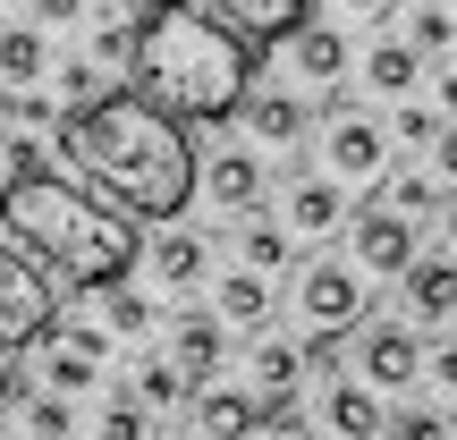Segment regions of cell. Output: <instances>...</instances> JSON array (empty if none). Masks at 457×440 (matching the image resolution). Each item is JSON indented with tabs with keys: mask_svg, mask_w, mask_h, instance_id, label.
Segmentation results:
<instances>
[{
	"mask_svg": "<svg viewBox=\"0 0 457 440\" xmlns=\"http://www.w3.org/2000/svg\"><path fill=\"white\" fill-rule=\"evenodd\" d=\"M43 60H51V51H43V34H26V26H9V34H0V85H9V94H26V85L43 77Z\"/></svg>",
	"mask_w": 457,
	"mask_h": 440,
	"instance_id": "603a6c76",
	"label": "cell"
},
{
	"mask_svg": "<svg viewBox=\"0 0 457 440\" xmlns=\"http://www.w3.org/2000/svg\"><path fill=\"white\" fill-rule=\"evenodd\" d=\"M0 356H9V347H0ZM0 407H9V364H0Z\"/></svg>",
	"mask_w": 457,
	"mask_h": 440,
	"instance_id": "60d3db41",
	"label": "cell"
},
{
	"mask_svg": "<svg viewBox=\"0 0 457 440\" xmlns=\"http://www.w3.org/2000/svg\"><path fill=\"white\" fill-rule=\"evenodd\" d=\"M347 245H356V271H381V279L415 271V220L390 212V203H364V212L347 220Z\"/></svg>",
	"mask_w": 457,
	"mask_h": 440,
	"instance_id": "5b68a950",
	"label": "cell"
},
{
	"mask_svg": "<svg viewBox=\"0 0 457 440\" xmlns=\"http://www.w3.org/2000/svg\"><path fill=\"white\" fill-rule=\"evenodd\" d=\"M330 9H356V17H390V0H330Z\"/></svg>",
	"mask_w": 457,
	"mask_h": 440,
	"instance_id": "f35d334b",
	"label": "cell"
},
{
	"mask_svg": "<svg viewBox=\"0 0 457 440\" xmlns=\"http://www.w3.org/2000/svg\"><path fill=\"white\" fill-rule=\"evenodd\" d=\"M195 440H212V432H195Z\"/></svg>",
	"mask_w": 457,
	"mask_h": 440,
	"instance_id": "f6af8a7d",
	"label": "cell"
},
{
	"mask_svg": "<svg viewBox=\"0 0 457 440\" xmlns=\"http://www.w3.org/2000/svg\"><path fill=\"white\" fill-rule=\"evenodd\" d=\"M204 187H212L220 212H254V203H262V162H254V153H212Z\"/></svg>",
	"mask_w": 457,
	"mask_h": 440,
	"instance_id": "e0dca14e",
	"label": "cell"
},
{
	"mask_svg": "<svg viewBox=\"0 0 457 440\" xmlns=\"http://www.w3.org/2000/svg\"><path fill=\"white\" fill-rule=\"evenodd\" d=\"M441 178L457 187V128H441Z\"/></svg>",
	"mask_w": 457,
	"mask_h": 440,
	"instance_id": "74e56055",
	"label": "cell"
},
{
	"mask_svg": "<svg viewBox=\"0 0 457 440\" xmlns=\"http://www.w3.org/2000/svg\"><path fill=\"white\" fill-rule=\"evenodd\" d=\"M279 440H305V432H279Z\"/></svg>",
	"mask_w": 457,
	"mask_h": 440,
	"instance_id": "ee69618b",
	"label": "cell"
},
{
	"mask_svg": "<svg viewBox=\"0 0 457 440\" xmlns=\"http://www.w3.org/2000/svg\"><path fill=\"white\" fill-rule=\"evenodd\" d=\"M60 322V288L17 237H0V347H34Z\"/></svg>",
	"mask_w": 457,
	"mask_h": 440,
	"instance_id": "277c9868",
	"label": "cell"
},
{
	"mask_svg": "<svg viewBox=\"0 0 457 440\" xmlns=\"http://www.w3.org/2000/svg\"><path fill=\"white\" fill-rule=\"evenodd\" d=\"M347 364V330H313V347H305V373H339Z\"/></svg>",
	"mask_w": 457,
	"mask_h": 440,
	"instance_id": "d6a6232c",
	"label": "cell"
},
{
	"mask_svg": "<svg viewBox=\"0 0 457 440\" xmlns=\"http://www.w3.org/2000/svg\"><path fill=\"white\" fill-rule=\"evenodd\" d=\"M415 373H424V347H415V330H364V381L373 390H415Z\"/></svg>",
	"mask_w": 457,
	"mask_h": 440,
	"instance_id": "8fae6325",
	"label": "cell"
},
{
	"mask_svg": "<svg viewBox=\"0 0 457 440\" xmlns=\"http://www.w3.org/2000/svg\"><path fill=\"white\" fill-rule=\"evenodd\" d=\"M43 347H51V356H43V381H51L60 398L94 390V381H102V356H111V339H102V330H60V322H51Z\"/></svg>",
	"mask_w": 457,
	"mask_h": 440,
	"instance_id": "ba28073f",
	"label": "cell"
},
{
	"mask_svg": "<svg viewBox=\"0 0 457 440\" xmlns=\"http://www.w3.org/2000/svg\"><path fill=\"white\" fill-rule=\"evenodd\" d=\"M254 381H262V415H279V407L296 398V381H305V347L262 339V347H254Z\"/></svg>",
	"mask_w": 457,
	"mask_h": 440,
	"instance_id": "d6986e66",
	"label": "cell"
},
{
	"mask_svg": "<svg viewBox=\"0 0 457 440\" xmlns=\"http://www.w3.org/2000/svg\"><path fill=\"white\" fill-rule=\"evenodd\" d=\"M424 373L441 381V390H457V347H432V356H424Z\"/></svg>",
	"mask_w": 457,
	"mask_h": 440,
	"instance_id": "e575fe53",
	"label": "cell"
},
{
	"mask_svg": "<svg viewBox=\"0 0 457 440\" xmlns=\"http://www.w3.org/2000/svg\"><path fill=\"white\" fill-rule=\"evenodd\" d=\"M195 390V381H187V364L170 356V364H145V373H136V398H145V407H179V398Z\"/></svg>",
	"mask_w": 457,
	"mask_h": 440,
	"instance_id": "d4e9b609",
	"label": "cell"
},
{
	"mask_svg": "<svg viewBox=\"0 0 457 440\" xmlns=\"http://www.w3.org/2000/svg\"><path fill=\"white\" fill-rule=\"evenodd\" d=\"M245 119H254V136H262V145H296L313 111H305L296 94H262V102H245Z\"/></svg>",
	"mask_w": 457,
	"mask_h": 440,
	"instance_id": "7402d4cb",
	"label": "cell"
},
{
	"mask_svg": "<svg viewBox=\"0 0 457 440\" xmlns=\"http://www.w3.org/2000/svg\"><path fill=\"white\" fill-rule=\"evenodd\" d=\"M288 60H296V77H305V85H339L347 77V34L305 17V26L288 34Z\"/></svg>",
	"mask_w": 457,
	"mask_h": 440,
	"instance_id": "4fadbf2b",
	"label": "cell"
},
{
	"mask_svg": "<svg viewBox=\"0 0 457 440\" xmlns=\"http://www.w3.org/2000/svg\"><path fill=\"white\" fill-rule=\"evenodd\" d=\"M204 271H212L204 237H187V228H162V237H153V279H162V288H204Z\"/></svg>",
	"mask_w": 457,
	"mask_h": 440,
	"instance_id": "ac0fdd59",
	"label": "cell"
},
{
	"mask_svg": "<svg viewBox=\"0 0 457 440\" xmlns=\"http://www.w3.org/2000/svg\"><path fill=\"white\" fill-rule=\"evenodd\" d=\"M220 347H228V322L220 313H179V330H170V356L187 364V381H204L220 364Z\"/></svg>",
	"mask_w": 457,
	"mask_h": 440,
	"instance_id": "2e32d148",
	"label": "cell"
},
{
	"mask_svg": "<svg viewBox=\"0 0 457 440\" xmlns=\"http://www.w3.org/2000/svg\"><path fill=\"white\" fill-rule=\"evenodd\" d=\"M254 424H262V398H245V390H212V381L195 390V432H212V440H245Z\"/></svg>",
	"mask_w": 457,
	"mask_h": 440,
	"instance_id": "9a60e30c",
	"label": "cell"
},
{
	"mask_svg": "<svg viewBox=\"0 0 457 440\" xmlns=\"http://www.w3.org/2000/svg\"><path fill=\"white\" fill-rule=\"evenodd\" d=\"M102 440H153V424H145V398H119V407L102 415Z\"/></svg>",
	"mask_w": 457,
	"mask_h": 440,
	"instance_id": "4dcf8cb0",
	"label": "cell"
},
{
	"mask_svg": "<svg viewBox=\"0 0 457 440\" xmlns=\"http://www.w3.org/2000/svg\"><path fill=\"white\" fill-rule=\"evenodd\" d=\"M288 228H279V220H254V228H245V237H237V254H245V271H262V279H271V271H288Z\"/></svg>",
	"mask_w": 457,
	"mask_h": 440,
	"instance_id": "cb8c5ba5",
	"label": "cell"
},
{
	"mask_svg": "<svg viewBox=\"0 0 457 440\" xmlns=\"http://www.w3.org/2000/svg\"><path fill=\"white\" fill-rule=\"evenodd\" d=\"M102 305H111V330H128V339H136V330L153 322V305H145V296H128V288H119V279H111V288H102Z\"/></svg>",
	"mask_w": 457,
	"mask_h": 440,
	"instance_id": "f546056e",
	"label": "cell"
},
{
	"mask_svg": "<svg viewBox=\"0 0 457 440\" xmlns=\"http://www.w3.org/2000/svg\"><path fill=\"white\" fill-rule=\"evenodd\" d=\"M195 9H204V17H220L237 43H254V51H262V43H288V34L305 26L313 0H195Z\"/></svg>",
	"mask_w": 457,
	"mask_h": 440,
	"instance_id": "52a82bcc",
	"label": "cell"
},
{
	"mask_svg": "<svg viewBox=\"0 0 457 440\" xmlns=\"http://www.w3.org/2000/svg\"><path fill=\"white\" fill-rule=\"evenodd\" d=\"M441 102H449V111H457V68H449V77H441Z\"/></svg>",
	"mask_w": 457,
	"mask_h": 440,
	"instance_id": "ab89813d",
	"label": "cell"
},
{
	"mask_svg": "<svg viewBox=\"0 0 457 440\" xmlns=\"http://www.w3.org/2000/svg\"><path fill=\"white\" fill-rule=\"evenodd\" d=\"M322 432L330 440H381V432H390L373 381H330V390H322Z\"/></svg>",
	"mask_w": 457,
	"mask_h": 440,
	"instance_id": "30bf717a",
	"label": "cell"
},
{
	"mask_svg": "<svg viewBox=\"0 0 457 440\" xmlns=\"http://www.w3.org/2000/svg\"><path fill=\"white\" fill-rule=\"evenodd\" d=\"M407 313H415V322H449V313H457V262L449 254H415V271H407Z\"/></svg>",
	"mask_w": 457,
	"mask_h": 440,
	"instance_id": "5bb4252c",
	"label": "cell"
},
{
	"mask_svg": "<svg viewBox=\"0 0 457 440\" xmlns=\"http://www.w3.org/2000/svg\"><path fill=\"white\" fill-rule=\"evenodd\" d=\"M390 212H407V220L441 212V187H432V178H415V170H407V178H390Z\"/></svg>",
	"mask_w": 457,
	"mask_h": 440,
	"instance_id": "4316f807",
	"label": "cell"
},
{
	"mask_svg": "<svg viewBox=\"0 0 457 440\" xmlns=\"http://www.w3.org/2000/svg\"><path fill=\"white\" fill-rule=\"evenodd\" d=\"M398 136H407V145H441V119H432L424 102H407V111H398Z\"/></svg>",
	"mask_w": 457,
	"mask_h": 440,
	"instance_id": "836d02e7",
	"label": "cell"
},
{
	"mask_svg": "<svg viewBox=\"0 0 457 440\" xmlns=\"http://www.w3.org/2000/svg\"><path fill=\"white\" fill-rule=\"evenodd\" d=\"M0 237H17L51 279H77V288H111L145 254L136 212H119L111 195L60 178V170H26L0 187Z\"/></svg>",
	"mask_w": 457,
	"mask_h": 440,
	"instance_id": "3957f363",
	"label": "cell"
},
{
	"mask_svg": "<svg viewBox=\"0 0 457 440\" xmlns=\"http://www.w3.org/2000/svg\"><path fill=\"white\" fill-rule=\"evenodd\" d=\"M364 77H373V94H398V102H407L415 85H424V51H415L407 34H390V43H373V60H364Z\"/></svg>",
	"mask_w": 457,
	"mask_h": 440,
	"instance_id": "44dd1931",
	"label": "cell"
},
{
	"mask_svg": "<svg viewBox=\"0 0 457 440\" xmlns=\"http://www.w3.org/2000/svg\"><path fill=\"white\" fill-rule=\"evenodd\" d=\"M119 9H128V17H136V9H153V0H119Z\"/></svg>",
	"mask_w": 457,
	"mask_h": 440,
	"instance_id": "b9f144b4",
	"label": "cell"
},
{
	"mask_svg": "<svg viewBox=\"0 0 457 440\" xmlns=\"http://www.w3.org/2000/svg\"><path fill=\"white\" fill-rule=\"evenodd\" d=\"M77 9H85V0H34V17H43V26H68Z\"/></svg>",
	"mask_w": 457,
	"mask_h": 440,
	"instance_id": "8d00e7d4",
	"label": "cell"
},
{
	"mask_svg": "<svg viewBox=\"0 0 457 440\" xmlns=\"http://www.w3.org/2000/svg\"><path fill=\"white\" fill-rule=\"evenodd\" d=\"M136 94L153 102V111H170L179 128H212V119L245 111V85H254V43H237V34L220 26V17H204L195 0H153L145 17H136Z\"/></svg>",
	"mask_w": 457,
	"mask_h": 440,
	"instance_id": "7a4b0ae2",
	"label": "cell"
},
{
	"mask_svg": "<svg viewBox=\"0 0 457 440\" xmlns=\"http://www.w3.org/2000/svg\"><path fill=\"white\" fill-rule=\"evenodd\" d=\"M212 305H220L228 330H262V322H271V279H262V271H228L212 288Z\"/></svg>",
	"mask_w": 457,
	"mask_h": 440,
	"instance_id": "ffe728a7",
	"label": "cell"
},
{
	"mask_svg": "<svg viewBox=\"0 0 457 440\" xmlns=\"http://www.w3.org/2000/svg\"><path fill=\"white\" fill-rule=\"evenodd\" d=\"M296 305H305L313 330H356L364 322V271H347V262H313L305 288H296Z\"/></svg>",
	"mask_w": 457,
	"mask_h": 440,
	"instance_id": "8992f818",
	"label": "cell"
},
{
	"mask_svg": "<svg viewBox=\"0 0 457 440\" xmlns=\"http://www.w3.org/2000/svg\"><path fill=\"white\" fill-rule=\"evenodd\" d=\"M51 145L68 153V170H85L94 195H111L136 220H179L195 203V187H204L187 128L170 111H153L136 85L85 102V111H60L51 119Z\"/></svg>",
	"mask_w": 457,
	"mask_h": 440,
	"instance_id": "6da1fadb",
	"label": "cell"
},
{
	"mask_svg": "<svg viewBox=\"0 0 457 440\" xmlns=\"http://www.w3.org/2000/svg\"><path fill=\"white\" fill-rule=\"evenodd\" d=\"M390 440H449V415L441 407H407V415H390Z\"/></svg>",
	"mask_w": 457,
	"mask_h": 440,
	"instance_id": "f1b7e54d",
	"label": "cell"
},
{
	"mask_svg": "<svg viewBox=\"0 0 457 440\" xmlns=\"http://www.w3.org/2000/svg\"><path fill=\"white\" fill-rule=\"evenodd\" d=\"M0 9H9V0H0Z\"/></svg>",
	"mask_w": 457,
	"mask_h": 440,
	"instance_id": "bcb514c9",
	"label": "cell"
},
{
	"mask_svg": "<svg viewBox=\"0 0 457 440\" xmlns=\"http://www.w3.org/2000/svg\"><path fill=\"white\" fill-rule=\"evenodd\" d=\"M60 94H68V111L102 102V77H94V60H68V68H60Z\"/></svg>",
	"mask_w": 457,
	"mask_h": 440,
	"instance_id": "1f68e13d",
	"label": "cell"
},
{
	"mask_svg": "<svg viewBox=\"0 0 457 440\" xmlns=\"http://www.w3.org/2000/svg\"><path fill=\"white\" fill-rule=\"evenodd\" d=\"M449 237H457V203H449Z\"/></svg>",
	"mask_w": 457,
	"mask_h": 440,
	"instance_id": "7bdbcfd3",
	"label": "cell"
},
{
	"mask_svg": "<svg viewBox=\"0 0 457 440\" xmlns=\"http://www.w3.org/2000/svg\"><path fill=\"white\" fill-rule=\"evenodd\" d=\"M26 170H43V145H26V136H17V145H9V178H26Z\"/></svg>",
	"mask_w": 457,
	"mask_h": 440,
	"instance_id": "d590c367",
	"label": "cell"
},
{
	"mask_svg": "<svg viewBox=\"0 0 457 440\" xmlns=\"http://www.w3.org/2000/svg\"><path fill=\"white\" fill-rule=\"evenodd\" d=\"M339 220H347V187L330 178V170H322V178H296V187H288V228H296V237H330Z\"/></svg>",
	"mask_w": 457,
	"mask_h": 440,
	"instance_id": "7c38bea8",
	"label": "cell"
},
{
	"mask_svg": "<svg viewBox=\"0 0 457 440\" xmlns=\"http://www.w3.org/2000/svg\"><path fill=\"white\" fill-rule=\"evenodd\" d=\"M415 51H424V60H441V51L457 43V17L449 9H415V34H407Z\"/></svg>",
	"mask_w": 457,
	"mask_h": 440,
	"instance_id": "83f0119b",
	"label": "cell"
},
{
	"mask_svg": "<svg viewBox=\"0 0 457 440\" xmlns=\"http://www.w3.org/2000/svg\"><path fill=\"white\" fill-rule=\"evenodd\" d=\"M26 424H34V440H68V432H77V407H68L60 390H43V398L26 407Z\"/></svg>",
	"mask_w": 457,
	"mask_h": 440,
	"instance_id": "484cf974",
	"label": "cell"
},
{
	"mask_svg": "<svg viewBox=\"0 0 457 440\" xmlns=\"http://www.w3.org/2000/svg\"><path fill=\"white\" fill-rule=\"evenodd\" d=\"M322 170L339 187H373L381 178V128L373 119H330L322 128Z\"/></svg>",
	"mask_w": 457,
	"mask_h": 440,
	"instance_id": "9c48e42d",
	"label": "cell"
}]
</instances>
